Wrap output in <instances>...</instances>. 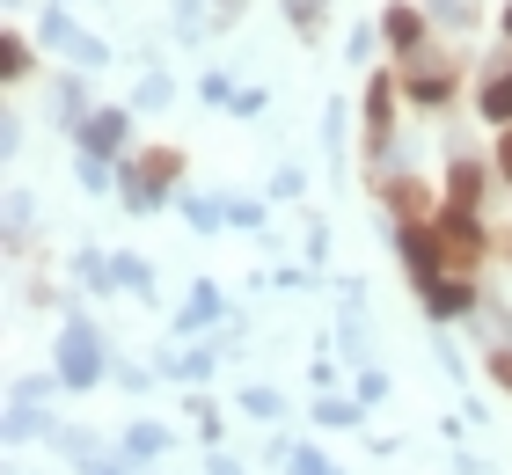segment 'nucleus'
<instances>
[{"label": "nucleus", "instance_id": "nucleus-1", "mask_svg": "<svg viewBox=\"0 0 512 475\" xmlns=\"http://www.w3.org/2000/svg\"><path fill=\"white\" fill-rule=\"evenodd\" d=\"M432 234H439V264H447V271H476V264H483V249H491V227H483L476 212H461V205L439 212Z\"/></svg>", "mask_w": 512, "mask_h": 475}, {"label": "nucleus", "instance_id": "nucleus-2", "mask_svg": "<svg viewBox=\"0 0 512 475\" xmlns=\"http://www.w3.org/2000/svg\"><path fill=\"white\" fill-rule=\"evenodd\" d=\"M454 66H461V59H447V52H425L417 66H403V95H410V103H425V110H439V103L454 95Z\"/></svg>", "mask_w": 512, "mask_h": 475}, {"label": "nucleus", "instance_id": "nucleus-3", "mask_svg": "<svg viewBox=\"0 0 512 475\" xmlns=\"http://www.w3.org/2000/svg\"><path fill=\"white\" fill-rule=\"evenodd\" d=\"M132 176H139V183H132V205H154L161 190H169V183L183 176V154H176V147H147Z\"/></svg>", "mask_w": 512, "mask_h": 475}, {"label": "nucleus", "instance_id": "nucleus-4", "mask_svg": "<svg viewBox=\"0 0 512 475\" xmlns=\"http://www.w3.org/2000/svg\"><path fill=\"white\" fill-rule=\"evenodd\" d=\"M395 249H403V264H410L417 278H439V271H447V264H439V234H432L425 220L395 227Z\"/></svg>", "mask_w": 512, "mask_h": 475}, {"label": "nucleus", "instance_id": "nucleus-5", "mask_svg": "<svg viewBox=\"0 0 512 475\" xmlns=\"http://www.w3.org/2000/svg\"><path fill=\"white\" fill-rule=\"evenodd\" d=\"M388 132H395V74H374V88H366V147H388Z\"/></svg>", "mask_w": 512, "mask_h": 475}, {"label": "nucleus", "instance_id": "nucleus-6", "mask_svg": "<svg viewBox=\"0 0 512 475\" xmlns=\"http://www.w3.org/2000/svg\"><path fill=\"white\" fill-rule=\"evenodd\" d=\"M425 307H432V315H469V307H476L469 271H439V278H425Z\"/></svg>", "mask_w": 512, "mask_h": 475}, {"label": "nucleus", "instance_id": "nucleus-7", "mask_svg": "<svg viewBox=\"0 0 512 475\" xmlns=\"http://www.w3.org/2000/svg\"><path fill=\"white\" fill-rule=\"evenodd\" d=\"M447 205H461V212L483 205V169H476V161H454V169H447Z\"/></svg>", "mask_w": 512, "mask_h": 475}, {"label": "nucleus", "instance_id": "nucleus-8", "mask_svg": "<svg viewBox=\"0 0 512 475\" xmlns=\"http://www.w3.org/2000/svg\"><path fill=\"white\" fill-rule=\"evenodd\" d=\"M381 37L395 44V52H410V44L425 37V15H417V8H403V0H395V8L381 15Z\"/></svg>", "mask_w": 512, "mask_h": 475}, {"label": "nucleus", "instance_id": "nucleus-9", "mask_svg": "<svg viewBox=\"0 0 512 475\" xmlns=\"http://www.w3.org/2000/svg\"><path fill=\"white\" fill-rule=\"evenodd\" d=\"M81 139H88V154H110V147H125V110H96Z\"/></svg>", "mask_w": 512, "mask_h": 475}, {"label": "nucleus", "instance_id": "nucleus-10", "mask_svg": "<svg viewBox=\"0 0 512 475\" xmlns=\"http://www.w3.org/2000/svg\"><path fill=\"white\" fill-rule=\"evenodd\" d=\"M66 380H96V337H88V329H74V337H66Z\"/></svg>", "mask_w": 512, "mask_h": 475}, {"label": "nucleus", "instance_id": "nucleus-11", "mask_svg": "<svg viewBox=\"0 0 512 475\" xmlns=\"http://www.w3.org/2000/svg\"><path fill=\"white\" fill-rule=\"evenodd\" d=\"M483 117H491V125H512V66L483 88Z\"/></svg>", "mask_w": 512, "mask_h": 475}, {"label": "nucleus", "instance_id": "nucleus-12", "mask_svg": "<svg viewBox=\"0 0 512 475\" xmlns=\"http://www.w3.org/2000/svg\"><path fill=\"white\" fill-rule=\"evenodd\" d=\"M381 190H388V205H395V212H425V190H417L410 176H388Z\"/></svg>", "mask_w": 512, "mask_h": 475}, {"label": "nucleus", "instance_id": "nucleus-13", "mask_svg": "<svg viewBox=\"0 0 512 475\" xmlns=\"http://www.w3.org/2000/svg\"><path fill=\"white\" fill-rule=\"evenodd\" d=\"M0 66H8V81H22V74H30V44L8 37V44H0Z\"/></svg>", "mask_w": 512, "mask_h": 475}, {"label": "nucleus", "instance_id": "nucleus-14", "mask_svg": "<svg viewBox=\"0 0 512 475\" xmlns=\"http://www.w3.org/2000/svg\"><path fill=\"white\" fill-rule=\"evenodd\" d=\"M293 22H300V37H315L322 30V0H293Z\"/></svg>", "mask_w": 512, "mask_h": 475}, {"label": "nucleus", "instance_id": "nucleus-15", "mask_svg": "<svg viewBox=\"0 0 512 475\" xmlns=\"http://www.w3.org/2000/svg\"><path fill=\"white\" fill-rule=\"evenodd\" d=\"M491 380H498V388H512V351H491Z\"/></svg>", "mask_w": 512, "mask_h": 475}, {"label": "nucleus", "instance_id": "nucleus-16", "mask_svg": "<svg viewBox=\"0 0 512 475\" xmlns=\"http://www.w3.org/2000/svg\"><path fill=\"white\" fill-rule=\"evenodd\" d=\"M498 176L512 183V125H505V139H498Z\"/></svg>", "mask_w": 512, "mask_h": 475}, {"label": "nucleus", "instance_id": "nucleus-17", "mask_svg": "<svg viewBox=\"0 0 512 475\" xmlns=\"http://www.w3.org/2000/svg\"><path fill=\"white\" fill-rule=\"evenodd\" d=\"M505 30H512V8H505Z\"/></svg>", "mask_w": 512, "mask_h": 475}]
</instances>
